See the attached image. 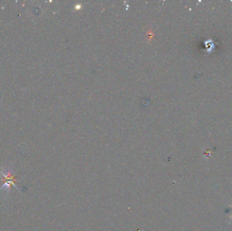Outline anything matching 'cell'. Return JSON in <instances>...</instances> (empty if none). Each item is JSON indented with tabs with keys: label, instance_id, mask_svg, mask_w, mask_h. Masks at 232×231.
Wrapping results in <instances>:
<instances>
[{
	"label": "cell",
	"instance_id": "cell-1",
	"mask_svg": "<svg viewBox=\"0 0 232 231\" xmlns=\"http://www.w3.org/2000/svg\"><path fill=\"white\" fill-rule=\"evenodd\" d=\"M231 218H232V216H231Z\"/></svg>",
	"mask_w": 232,
	"mask_h": 231
}]
</instances>
